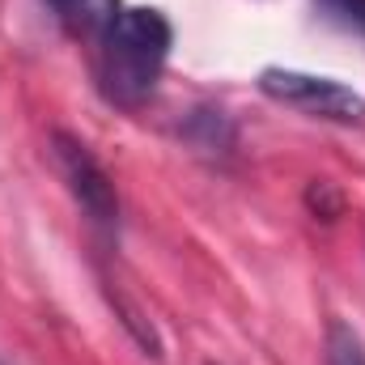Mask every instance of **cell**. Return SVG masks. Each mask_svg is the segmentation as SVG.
Here are the masks:
<instances>
[{"instance_id":"6da1fadb","label":"cell","mask_w":365,"mask_h":365,"mask_svg":"<svg viewBox=\"0 0 365 365\" xmlns=\"http://www.w3.org/2000/svg\"><path fill=\"white\" fill-rule=\"evenodd\" d=\"M170 43H175V30H170L162 9L123 4L115 13V21L106 26V34L93 43L98 93L119 110L145 106L149 93L162 81V68L170 60Z\"/></svg>"},{"instance_id":"7a4b0ae2","label":"cell","mask_w":365,"mask_h":365,"mask_svg":"<svg viewBox=\"0 0 365 365\" xmlns=\"http://www.w3.org/2000/svg\"><path fill=\"white\" fill-rule=\"evenodd\" d=\"M51 158H56L60 179L68 182L73 200L81 204V212L98 230H115L119 225V195H115L110 175L102 170V162L90 153V145L77 140L73 132H51Z\"/></svg>"},{"instance_id":"3957f363","label":"cell","mask_w":365,"mask_h":365,"mask_svg":"<svg viewBox=\"0 0 365 365\" xmlns=\"http://www.w3.org/2000/svg\"><path fill=\"white\" fill-rule=\"evenodd\" d=\"M259 90L293 110L319 115V119H340V123L365 119V98L331 77H314V73H297V68H264Z\"/></svg>"},{"instance_id":"277c9868","label":"cell","mask_w":365,"mask_h":365,"mask_svg":"<svg viewBox=\"0 0 365 365\" xmlns=\"http://www.w3.org/2000/svg\"><path fill=\"white\" fill-rule=\"evenodd\" d=\"M43 4L73 38H86V43H98L115 21V13L123 9V0H43Z\"/></svg>"},{"instance_id":"5b68a950","label":"cell","mask_w":365,"mask_h":365,"mask_svg":"<svg viewBox=\"0 0 365 365\" xmlns=\"http://www.w3.org/2000/svg\"><path fill=\"white\" fill-rule=\"evenodd\" d=\"M327 365H365V340L357 336V327H349L344 319L327 323Z\"/></svg>"},{"instance_id":"8992f818","label":"cell","mask_w":365,"mask_h":365,"mask_svg":"<svg viewBox=\"0 0 365 365\" xmlns=\"http://www.w3.org/2000/svg\"><path fill=\"white\" fill-rule=\"evenodd\" d=\"M340 26H349V30H357V34H365V0H319Z\"/></svg>"}]
</instances>
